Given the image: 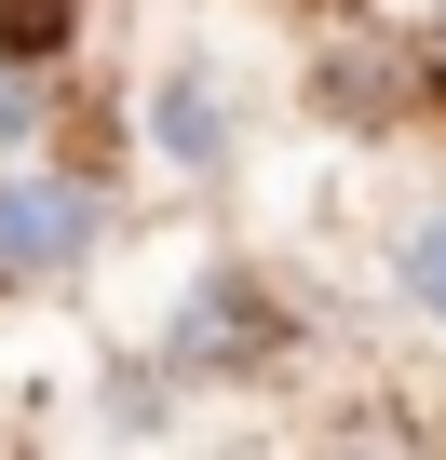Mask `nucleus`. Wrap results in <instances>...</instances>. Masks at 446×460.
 Returning <instances> with one entry per match:
<instances>
[{
    "label": "nucleus",
    "instance_id": "f03ea898",
    "mask_svg": "<svg viewBox=\"0 0 446 460\" xmlns=\"http://www.w3.org/2000/svg\"><path fill=\"white\" fill-rule=\"evenodd\" d=\"M258 339H271V312H258V298H244V285H231V271H216V285H203V298H189V312H176V352H189V366H203V379H216V366H244V352H258Z\"/></svg>",
    "mask_w": 446,
    "mask_h": 460
},
{
    "label": "nucleus",
    "instance_id": "7ed1b4c3",
    "mask_svg": "<svg viewBox=\"0 0 446 460\" xmlns=\"http://www.w3.org/2000/svg\"><path fill=\"white\" fill-rule=\"evenodd\" d=\"M149 122H162V149H176V163H189V176H203V163H216V149H231V122H216V95H203V82H189V68H176V82H162V95H149Z\"/></svg>",
    "mask_w": 446,
    "mask_h": 460
},
{
    "label": "nucleus",
    "instance_id": "39448f33",
    "mask_svg": "<svg viewBox=\"0 0 446 460\" xmlns=\"http://www.w3.org/2000/svg\"><path fill=\"white\" fill-rule=\"evenodd\" d=\"M0 136H28V82L14 68H0Z\"/></svg>",
    "mask_w": 446,
    "mask_h": 460
},
{
    "label": "nucleus",
    "instance_id": "423d86ee",
    "mask_svg": "<svg viewBox=\"0 0 446 460\" xmlns=\"http://www.w3.org/2000/svg\"><path fill=\"white\" fill-rule=\"evenodd\" d=\"M433 55H446V14H433Z\"/></svg>",
    "mask_w": 446,
    "mask_h": 460
},
{
    "label": "nucleus",
    "instance_id": "f257e3e1",
    "mask_svg": "<svg viewBox=\"0 0 446 460\" xmlns=\"http://www.w3.org/2000/svg\"><path fill=\"white\" fill-rule=\"evenodd\" d=\"M95 230H109L95 176H68V163H14V176H0V285H41V271H68Z\"/></svg>",
    "mask_w": 446,
    "mask_h": 460
},
{
    "label": "nucleus",
    "instance_id": "20e7f679",
    "mask_svg": "<svg viewBox=\"0 0 446 460\" xmlns=\"http://www.w3.org/2000/svg\"><path fill=\"white\" fill-rule=\"evenodd\" d=\"M392 271H406V298H419V312H446V217H419V230H406V258H392Z\"/></svg>",
    "mask_w": 446,
    "mask_h": 460
}]
</instances>
